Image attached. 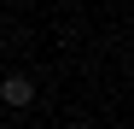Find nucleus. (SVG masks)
<instances>
[{"label":"nucleus","instance_id":"obj_1","mask_svg":"<svg viewBox=\"0 0 134 129\" xmlns=\"http://www.w3.org/2000/svg\"><path fill=\"white\" fill-rule=\"evenodd\" d=\"M0 100H6V106H18V112H24V106L35 100V82H29V76H6V82H0Z\"/></svg>","mask_w":134,"mask_h":129},{"label":"nucleus","instance_id":"obj_2","mask_svg":"<svg viewBox=\"0 0 134 129\" xmlns=\"http://www.w3.org/2000/svg\"><path fill=\"white\" fill-rule=\"evenodd\" d=\"M64 129H82V123H64Z\"/></svg>","mask_w":134,"mask_h":129}]
</instances>
